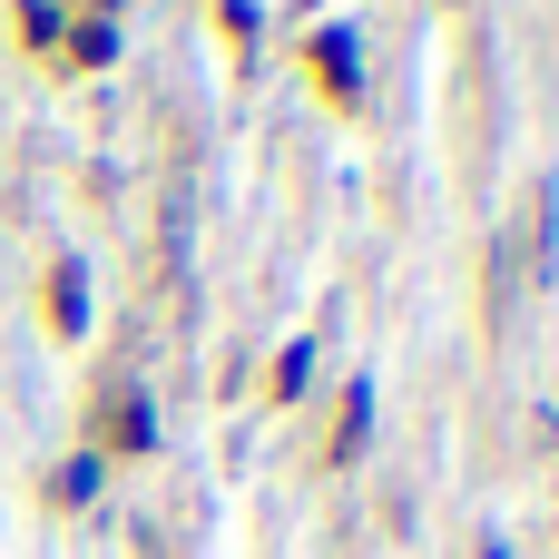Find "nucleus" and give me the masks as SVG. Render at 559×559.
<instances>
[{
  "label": "nucleus",
  "mask_w": 559,
  "mask_h": 559,
  "mask_svg": "<svg viewBox=\"0 0 559 559\" xmlns=\"http://www.w3.org/2000/svg\"><path fill=\"white\" fill-rule=\"evenodd\" d=\"M364 413H373V393H364V383H354V393H344V432H334V452H344V462H354V452H364Z\"/></svg>",
  "instance_id": "1"
},
{
  "label": "nucleus",
  "mask_w": 559,
  "mask_h": 559,
  "mask_svg": "<svg viewBox=\"0 0 559 559\" xmlns=\"http://www.w3.org/2000/svg\"><path fill=\"white\" fill-rule=\"evenodd\" d=\"M314 69H324V79H334V88H354V49H344V29H334V39H324V49H314Z\"/></svg>",
  "instance_id": "2"
}]
</instances>
